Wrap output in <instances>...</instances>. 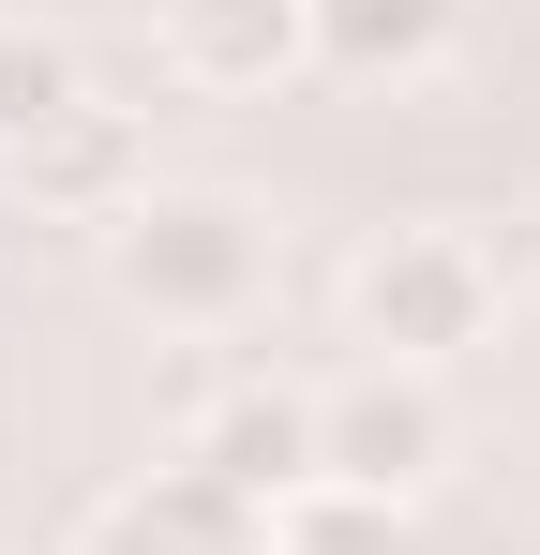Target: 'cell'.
<instances>
[{
    "label": "cell",
    "instance_id": "6da1fadb",
    "mask_svg": "<svg viewBox=\"0 0 540 555\" xmlns=\"http://www.w3.org/2000/svg\"><path fill=\"white\" fill-rule=\"evenodd\" d=\"M105 271H120L136 315H166V331H241L270 300V210L256 195H210V181H151L105 225Z\"/></svg>",
    "mask_w": 540,
    "mask_h": 555
},
{
    "label": "cell",
    "instance_id": "7a4b0ae2",
    "mask_svg": "<svg viewBox=\"0 0 540 555\" xmlns=\"http://www.w3.org/2000/svg\"><path fill=\"white\" fill-rule=\"evenodd\" d=\"M496 241H465V225H390V241H360V271H346V331L375 346V361H406V375H436L450 346H480L496 331Z\"/></svg>",
    "mask_w": 540,
    "mask_h": 555
},
{
    "label": "cell",
    "instance_id": "3957f363",
    "mask_svg": "<svg viewBox=\"0 0 540 555\" xmlns=\"http://www.w3.org/2000/svg\"><path fill=\"white\" fill-rule=\"evenodd\" d=\"M450 465V390L436 375H406V361H360L346 390H316V480H346V495H421Z\"/></svg>",
    "mask_w": 540,
    "mask_h": 555
},
{
    "label": "cell",
    "instance_id": "277c9868",
    "mask_svg": "<svg viewBox=\"0 0 540 555\" xmlns=\"http://www.w3.org/2000/svg\"><path fill=\"white\" fill-rule=\"evenodd\" d=\"M90 555H270V511H256V495H226L210 465L180 451V465H151L136 495H105Z\"/></svg>",
    "mask_w": 540,
    "mask_h": 555
},
{
    "label": "cell",
    "instance_id": "5b68a950",
    "mask_svg": "<svg viewBox=\"0 0 540 555\" xmlns=\"http://www.w3.org/2000/svg\"><path fill=\"white\" fill-rule=\"evenodd\" d=\"M195 465H210L226 495H256V511H285V495L316 480V390H270V375H241V390H210V405H195Z\"/></svg>",
    "mask_w": 540,
    "mask_h": 555
},
{
    "label": "cell",
    "instance_id": "8992f818",
    "mask_svg": "<svg viewBox=\"0 0 540 555\" xmlns=\"http://www.w3.org/2000/svg\"><path fill=\"white\" fill-rule=\"evenodd\" d=\"M300 61H316L300 0H166V76L180 91H270Z\"/></svg>",
    "mask_w": 540,
    "mask_h": 555
},
{
    "label": "cell",
    "instance_id": "52a82bcc",
    "mask_svg": "<svg viewBox=\"0 0 540 555\" xmlns=\"http://www.w3.org/2000/svg\"><path fill=\"white\" fill-rule=\"evenodd\" d=\"M15 181H30V210H61V225H120V210L151 195V151H136V120H120V105H76L61 135H30V151H15Z\"/></svg>",
    "mask_w": 540,
    "mask_h": 555
},
{
    "label": "cell",
    "instance_id": "ba28073f",
    "mask_svg": "<svg viewBox=\"0 0 540 555\" xmlns=\"http://www.w3.org/2000/svg\"><path fill=\"white\" fill-rule=\"evenodd\" d=\"M300 15H316V61H346V76H421L465 30V0H300Z\"/></svg>",
    "mask_w": 540,
    "mask_h": 555
},
{
    "label": "cell",
    "instance_id": "9c48e42d",
    "mask_svg": "<svg viewBox=\"0 0 540 555\" xmlns=\"http://www.w3.org/2000/svg\"><path fill=\"white\" fill-rule=\"evenodd\" d=\"M76 105H90L76 46H61V30H30V15H0V166H15L30 135H61Z\"/></svg>",
    "mask_w": 540,
    "mask_h": 555
},
{
    "label": "cell",
    "instance_id": "30bf717a",
    "mask_svg": "<svg viewBox=\"0 0 540 555\" xmlns=\"http://www.w3.org/2000/svg\"><path fill=\"white\" fill-rule=\"evenodd\" d=\"M270 555H390V495H346V480H300L270 511Z\"/></svg>",
    "mask_w": 540,
    "mask_h": 555
}]
</instances>
